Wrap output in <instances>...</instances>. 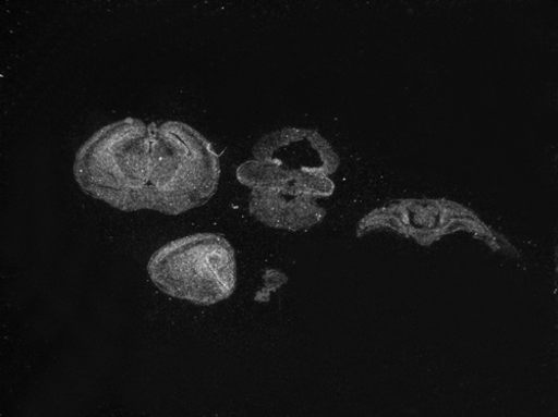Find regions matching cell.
Listing matches in <instances>:
<instances>
[{
  "label": "cell",
  "instance_id": "obj_5",
  "mask_svg": "<svg viewBox=\"0 0 558 417\" xmlns=\"http://www.w3.org/2000/svg\"><path fill=\"white\" fill-rule=\"evenodd\" d=\"M236 176L251 191H274L313 199L328 197L335 191V184L328 175L291 171L255 159L244 162L238 169Z\"/></svg>",
  "mask_w": 558,
  "mask_h": 417
},
{
  "label": "cell",
  "instance_id": "obj_3",
  "mask_svg": "<svg viewBox=\"0 0 558 417\" xmlns=\"http://www.w3.org/2000/svg\"><path fill=\"white\" fill-rule=\"evenodd\" d=\"M147 270L162 293L196 306L217 305L238 287L236 252L218 234H195L162 246Z\"/></svg>",
  "mask_w": 558,
  "mask_h": 417
},
{
  "label": "cell",
  "instance_id": "obj_6",
  "mask_svg": "<svg viewBox=\"0 0 558 417\" xmlns=\"http://www.w3.org/2000/svg\"><path fill=\"white\" fill-rule=\"evenodd\" d=\"M250 212L266 226L288 231L310 229L325 216L313 198L264 189L251 191Z\"/></svg>",
  "mask_w": 558,
  "mask_h": 417
},
{
  "label": "cell",
  "instance_id": "obj_2",
  "mask_svg": "<svg viewBox=\"0 0 558 417\" xmlns=\"http://www.w3.org/2000/svg\"><path fill=\"white\" fill-rule=\"evenodd\" d=\"M150 177L146 210L179 216L216 195L220 160L199 131L180 121L151 123Z\"/></svg>",
  "mask_w": 558,
  "mask_h": 417
},
{
  "label": "cell",
  "instance_id": "obj_1",
  "mask_svg": "<svg viewBox=\"0 0 558 417\" xmlns=\"http://www.w3.org/2000/svg\"><path fill=\"white\" fill-rule=\"evenodd\" d=\"M150 155V124L126 118L88 137L76 152L74 177L85 195L119 211L146 210Z\"/></svg>",
  "mask_w": 558,
  "mask_h": 417
},
{
  "label": "cell",
  "instance_id": "obj_4",
  "mask_svg": "<svg viewBox=\"0 0 558 417\" xmlns=\"http://www.w3.org/2000/svg\"><path fill=\"white\" fill-rule=\"evenodd\" d=\"M336 157L331 146L313 130L283 127L267 133L253 148V159L277 164L287 170L329 173L306 160Z\"/></svg>",
  "mask_w": 558,
  "mask_h": 417
}]
</instances>
